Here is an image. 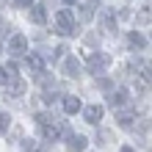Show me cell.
Listing matches in <instances>:
<instances>
[{
    "mask_svg": "<svg viewBox=\"0 0 152 152\" xmlns=\"http://www.w3.org/2000/svg\"><path fill=\"white\" fill-rule=\"evenodd\" d=\"M56 31L61 33V36H72V33H77V25H75V17H72V11L61 8V11L56 14Z\"/></svg>",
    "mask_w": 152,
    "mask_h": 152,
    "instance_id": "cell-1",
    "label": "cell"
},
{
    "mask_svg": "<svg viewBox=\"0 0 152 152\" xmlns=\"http://www.w3.org/2000/svg\"><path fill=\"white\" fill-rule=\"evenodd\" d=\"M108 64H111V56H105V53L88 56V61H86V66H88L91 75H102V69H108Z\"/></svg>",
    "mask_w": 152,
    "mask_h": 152,
    "instance_id": "cell-2",
    "label": "cell"
},
{
    "mask_svg": "<svg viewBox=\"0 0 152 152\" xmlns=\"http://www.w3.org/2000/svg\"><path fill=\"white\" fill-rule=\"evenodd\" d=\"M130 66L136 69V72H141V77H144L147 83H152V64H149L147 58H141V56H136V58H133V64H130Z\"/></svg>",
    "mask_w": 152,
    "mask_h": 152,
    "instance_id": "cell-3",
    "label": "cell"
},
{
    "mask_svg": "<svg viewBox=\"0 0 152 152\" xmlns=\"http://www.w3.org/2000/svg\"><path fill=\"white\" fill-rule=\"evenodd\" d=\"M25 50H28V39H25L22 33H14V36L8 39V53H11V56H22Z\"/></svg>",
    "mask_w": 152,
    "mask_h": 152,
    "instance_id": "cell-4",
    "label": "cell"
},
{
    "mask_svg": "<svg viewBox=\"0 0 152 152\" xmlns=\"http://www.w3.org/2000/svg\"><path fill=\"white\" fill-rule=\"evenodd\" d=\"M88 147V138L86 136H80V133H69V138H66V149L69 152H83Z\"/></svg>",
    "mask_w": 152,
    "mask_h": 152,
    "instance_id": "cell-5",
    "label": "cell"
},
{
    "mask_svg": "<svg viewBox=\"0 0 152 152\" xmlns=\"http://www.w3.org/2000/svg\"><path fill=\"white\" fill-rule=\"evenodd\" d=\"M83 119L88 124H100L102 122V105H86L83 108Z\"/></svg>",
    "mask_w": 152,
    "mask_h": 152,
    "instance_id": "cell-6",
    "label": "cell"
},
{
    "mask_svg": "<svg viewBox=\"0 0 152 152\" xmlns=\"http://www.w3.org/2000/svg\"><path fill=\"white\" fill-rule=\"evenodd\" d=\"M61 72H64L66 77H77L80 75V61L75 56H66L64 58V66H61Z\"/></svg>",
    "mask_w": 152,
    "mask_h": 152,
    "instance_id": "cell-7",
    "label": "cell"
},
{
    "mask_svg": "<svg viewBox=\"0 0 152 152\" xmlns=\"http://www.w3.org/2000/svg\"><path fill=\"white\" fill-rule=\"evenodd\" d=\"M108 105L113 111H119V108H124L127 105V88H116V91L108 97Z\"/></svg>",
    "mask_w": 152,
    "mask_h": 152,
    "instance_id": "cell-8",
    "label": "cell"
},
{
    "mask_svg": "<svg viewBox=\"0 0 152 152\" xmlns=\"http://www.w3.org/2000/svg\"><path fill=\"white\" fill-rule=\"evenodd\" d=\"M116 119H119V124H122V127H133V119H136V111L124 105V108H119V111H116Z\"/></svg>",
    "mask_w": 152,
    "mask_h": 152,
    "instance_id": "cell-9",
    "label": "cell"
},
{
    "mask_svg": "<svg viewBox=\"0 0 152 152\" xmlns=\"http://www.w3.org/2000/svg\"><path fill=\"white\" fill-rule=\"evenodd\" d=\"M127 44H130L133 50H138V53H141V50L147 47V36H141L138 31H130V33H127Z\"/></svg>",
    "mask_w": 152,
    "mask_h": 152,
    "instance_id": "cell-10",
    "label": "cell"
},
{
    "mask_svg": "<svg viewBox=\"0 0 152 152\" xmlns=\"http://www.w3.org/2000/svg\"><path fill=\"white\" fill-rule=\"evenodd\" d=\"M25 64H28V69H33V72H44V58L42 56H36V53H31L28 58H25Z\"/></svg>",
    "mask_w": 152,
    "mask_h": 152,
    "instance_id": "cell-11",
    "label": "cell"
},
{
    "mask_svg": "<svg viewBox=\"0 0 152 152\" xmlns=\"http://www.w3.org/2000/svg\"><path fill=\"white\" fill-rule=\"evenodd\" d=\"M100 22H102V28H105V31H113V28H116V22H113V11H111V8H100Z\"/></svg>",
    "mask_w": 152,
    "mask_h": 152,
    "instance_id": "cell-12",
    "label": "cell"
},
{
    "mask_svg": "<svg viewBox=\"0 0 152 152\" xmlns=\"http://www.w3.org/2000/svg\"><path fill=\"white\" fill-rule=\"evenodd\" d=\"M31 20L36 25H44V22H47V11H44L42 6H31Z\"/></svg>",
    "mask_w": 152,
    "mask_h": 152,
    "instance_id": "cell-13",
    "label": "cell"
},
{
    "mask_svg": "<svg viewBox=\"0 0 152 152\" xmlns=\"http://www.w3.org/2000/svg\"><path fill=\"white\" fill-rule=\"evenodd\" d=\"M64 111H66V113H77V111H80V100H77V97H72V94H66V97H64Z\"/></svg>",
    "mask_w": 152,
    "mask_h": 152,
    "instance_id": "cell-14",
    "label": "cell"
},
{
    "mask_svg": "<svg viewBox=\"0 0 152 152\" xmlns=\"http://www.w3.org/2000/svg\"><path fill=\"white\" fill-rule=\"evenodd\" d=\"M22 91H25V80H20V77H14L11 83H8V94H11V97H20Z\"/></svg>",
    "mask_w": 152,
    "mask_h": 152,
    "instance_id": "cell-15",
    "label": "cell"
},
{
    "mask_svg": "<svg viewBox=\"0 0 152 152\" xmlns=\"http://www.w3.org/2000/svg\"><path fill=\"white\" fill-rule=\"evenodd\" d=\"M80 20H83V22L94 20V3H83V6H80Z\"/></svg>",
    "mask_w": 152,
    "mask_h": 152,
    "instance_id": "cell-16",
    "label": "cell"
},
{
    "mask_svg": "<svg viewBox=\"0 0 152 152\" xmlns=\"http://www.w3.org/2000/svg\"><path fill=\"white\" fill-rule=\"evenodd\" d=\"M97 88H102V91H111V88H113V80H111V77H100V80H97Z\"/></svg>",
    "mask_w": 152,
    "mask_h": 152,
    "instance_id": "cell-17",
    "label": "cell"
},
{
    "mask_svg": "<svg viewBox=\"0 0 152 152\" xmlns=\"http://www.w3.org/2000/svg\"><path fill=\"white\" fill-rule=\"evenodd\" d=\"M8 124H11V116L0 113V133H8Z\"/></svg>",
    "mask_w": 152,
    "mask_h": 152,
    "instance_id": "cell-18",
    "label": "cell"
},
{
    "mask_svg": "<svg viewBox=\"0 0 152 152\" xmlns=\"http://www.w3.org/2000/svg\"><path fill=\"white\" fill-rule=\"evenodd\" d=\"M14 6L17 8H28V6H33V0H14Z\"/></svg>",
    "mask_w": 152,
    "mask_h": 152,
    "instance_id": "cell-19",
    "label": "cell"
},
{
    "mask_svg": "<svg viewBox=\"0 0 152 152\" xmlns=\"http://www.w3.org/2000/svg\"><path fill=\"white\" fill-rule=\"evenodd\" d=\"M64 53H66V47H56V50H53V56H50V58L56 61V58H61V56H64Z\"/></svg>",
    "mask_w": 152,
    "mask_h": 152,
    "instance_id": "cell-20",
    "label": "cell"
},
{
    "mask_svg": "<svg viewBox=\"0 0 152 152\" xmlns=\"http://www.w3.org/2000/svg\"><path fill=\"white\" fill-rule=\"evenodd\" d=\"M136 20H138V22H149V20H152V14H149V11H141Z\"/></svg>",
    "mask_w": 152,
    "mask_h": 152,
    "instance_id": "cell-21",
    "label": "cell"
},
{
    "mask_svg": "<svg viewBox=\"0 0 152 152\" xmlns=\"http://www.w3.org/2000/svg\"><path fill=\"white\" fill-rule=\"evenodd\" d=\"M8 80H11V75H8L6 69H0V83H8Z\"/></svg>",
    "mask_w": 152,
    "mask_h": 152,
    "instance_id": "cell-22",
    "label": "cell"
},
{
    "mask_svg": "<svg viewBox=\"0 0 152 152\" xmlns=\"http://www.w3.org/2000/svg\"><path fill=\"white\" fill-rule=\"evenodd\" d=\"M22 147H25V149H28V152H33V149H36V141H31V138H28V141H25V144H22Z\"/></svg>",
    "mask_w": 152,
    "mask_h": 152,
    "instance_id": "cell-23",
    "label": "cell"
},
{
    "mask_svg": "<svg viewBox=\"0 0 152 152\" xmlns=\"http://www.w3.org/2000/svg\"><path fill=\"white\" fill-rule=\"evenodd\" d=\"M61 3H64V6H75L77 0H61Z\"/></svg>",
    "mask_w": 152,
    "mask_h": 152,
    "instance_id": "cell-24",
    "label": "cell"
},
{
    "mask_svg": "<svg viewBox=\"0 0 152 152\" xmlns=\"http://www.w3.org/2000/svg\"><path fill=\"white\" fill-rule=\"evenodd\" d=\"M119 152H136V149H133V147H122Z\"/></svg>",
    "mask_w": 152,
    "mask_h": 152,
    "instance_id": "cell-25",
    "label": "cell"
},
{
    "mask_svg": "<svg viewBox=\"0 0 152 152\" xmlns=\"http://www.w3.org/2000/svg\"><path fill=\"white\" fill-rule=\"evenodd\" d=\"M0 53H3V47H0Z\"/></svg>",
    "mask_w": 152,
    "mask_h": 152,
    "instance_id": "cell-26",
    "label": "cell"
}]
</instances>
